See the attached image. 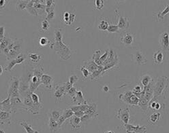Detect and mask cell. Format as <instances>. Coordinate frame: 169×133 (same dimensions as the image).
<instances>
[{
	"label": "cell",
	"instance_id": "cell-1",
	"mask_svg": "<svg viewBox=\"0 0 169 133\" xmlns=\"http://www.w3.org/2000/svg\"><path fill=\"white\" fill-rule=\"evenodd\" d=\"M54 42L50 45V48L55 50L60 58L63 60H68L72 55V50L63 42L62 29L60 28L55 29L54 32Z\"/></svg>",
	"mask_w": 169,
	"mask_h": 133
},
{
	"label": "cell",
	"instance_id": "cell-2",
	"mask_svg": "<svg viewBox=\"0 0 169 133\" xmlns=\"http://www.w3.org/2000/svg\"><path fill=\"white\" fill-rule=\"evenodd\" d=\"M23 39L19 38H13L10 44L2 52L6 56L7 60L16 59L19 55L22 48Z\"/></svg>",
	"mask_w": 169,
	"mask_h": 133
},
{
	"label": "cell",
	"instance_id": "cell-3",
	"mask_svg": "<svg viewBox=\"0 0 169 133\" xmlns=\"http://www.w3.org/2000/svg\"><path fill=\"white\" fill-rule=\"evenodd\" d=\"M169 80L167 76H160L157 78L154 84V92L153 99L157 100L162 99L165 92L168 88Z\"/></svg>",
	"mask_w": 169,
	"mask_h": 133
},
{
	"label": "cell",
	"instance_id": "cell-4",
	"mask_svg": "<svg viewBox=\"0 0 169 133\" xmlns=\"http://www.w3.org/2000/svg\"><path fill=\"white\" fill-rule=\"evenodd\" d=\"M119 63H120V60L116 52L113 50H109V56L106 60L102 63V67H104V71H107L116 68L118 66Z\"/></svg>",
	"mask_w": 169,
	"mask_h": 133
},
{
	"label": "cell",
	"instance_id": "cell-5",
	"mask_svg": "<svg viewBox=\"0 0 169 133\" xmlns=\"http://www.w3.org/2000/svg\"><path fill=\"white\" fill-rule=\"evenodd\" d=\"M20 80L15 76L10 78L9 81V87L8 91V96L11 98L20 97Z\"/></svg>",
	"mask_w": 169,
	"mask_h": 133
},
{
	"label": "cell",
	"instance_id": "cell-6",
	"mask_svg": "<svg viewBox=\"0 0 169 133\" xmlns=\"http://www.w3.org/2000/svg\"><path fill=\"white\" fill-rule=\"evenodd\" d=\"M120 100L124 103H127L128 105L132 106H137L138 105L139 99L136 95L132 93V91H128L123 95H120L119 96Z\"/></svg>",
	"mask_w": 169,
	"mask_h": 133
},
{
	"label": "cell",
	"instance_id": "cell-7",
	"mask_svg": "<svg viewBox=\"0 0 169 133\" xmlns=\"http://www.w3.org/2000/svg\"><path fill=\"white\" fill-rule=\"evenodd\" d=\"M134 35L132 33H130V32H125L120 39L121 44L126 48H132L133 45L134 44Z\"/></svg>",
	"mask_w": 169,
	"mask_h": 133
},
{
	"label": "cell",
	"instance_id": "cell-8",
	"mask_svg": "<svg viewBox=\"0 0 169 133\" xmlns=\"http://www.w3.org/2000/svg\"><path fill=\"white\" fill-rule=\"evenodd\" d=\"M115 117L124 124H128L130 119V110L129 108L120 109L117 111Z\"/></svg>",
	"mask_w": 169,
	"mask_h": 133
},
{
	"label": "cell",
	"instance_id": "cell-9",
	"mask_svg": "<svg viewBox=\"0 0 169 133\" xmlns=\"http://www.w3.org/2000/svg\"><path fill=\"white\" fill-rule=\"evenodd\" d=\"M123 128L127 133H147V128L146 126H133L132 124H124Z\"/></svg>",
	"mask_w": 169,
	"mask_h": 133
},
{
	"label": "cell",
	"instance_id": "cell-10",
	"mask_svg": "<svg viewBox=\"0 0 169 133\" xmlns=\"http://www.w3.org/2000/svg\"><path fill=\"white\" fill-rule=\"evenodd\" d=\"M159 44L162 50L169 51V33L167 31L160 34Z\"/></svg>",
	"mask_w": 169,
	"mask_h": 133
},
{
	"label": "cell",
	"instance_id": "cell-11",
	"mask_svg": "<svg viewBox=\"0 0 169 133\" xmlns=\"http://www.w3.org/2000/svg\"><path fill=\"white\" fill-rule=\"evenodd\" d=\"M26 59H27V56L26 55H24V54H22V53L19 54L16 59H14L10 61V63L8 64V65L5 68V70L8 71H11L16 64L23 63L24 61L26 60Z\"/></svg>",
	"mask_w": 169,
	"mask_h": 133
},
{
	"label": "cell",
	"instance_id": "cell-12",
	"mask_svg": "<svg viewBox=\"0 0 169 133\" xmlns=\"http://www.w3.org/2000/svg\"><path fill=\"white\" fill-rule=\"evenodd\" d=\"M132 60L134 62L138 64V65H143V64H145L147 63V59L145 57V56L143 55V53L139 50L135 52L133 55Z\"/></svg>",
	"mask_w": 169,
	"mask_h": 133
},
{
	"label": "cell",
	"instance_id": "cell-13",
	"mask_svg": "<svg viewBox=\"0 0 169 133\" xmlns=\"http://www.w3.org/2000/svg\"><path fill=\"white\" fill-rule=\"evenodd\" d=\"M64 95H66L65 84H63L61 85H57L55 87V92H54V96H55L56 102H59Z\"/></svg>",
	"mask_w": 169,
	"mask_h": 133
},
{
	"label": "cell",
	"instance_id": "cell-14",
	"mask_svg": "<svg viewBox=\"0 0 169 133\" xmlns=\"http://www.w3.org/2000/svg\"><path fill=\"white\" fill-rule=\"evenodd\" d=\"M154 84H155V82L153 80L151 82L149 85L147 86H145L143 88V92H144V96L147 100H148L150 102L151 100H152L153 98V92H154Z\"/></svg>",
	"mask_w": 169,
	"mask_h": 133
},
{
	"label": "cell",
	"instance_id": "cell-15",
	"mask_svg": "<svg viewBox=\"0 0 169 133\" xmlns=\"http://www.w3.org/2000/svg\"><path fill=\"white\" fill-rule=\"evenodd\" d=\"M41 84L49 91H51L54 88L53 77L48 74H44L41 78Z\"/></svg>",
	"mask_w": 169,
	"mask_h": 133
},
{
	"label": "cell",
	"instance_id": "cell-16",
	"mask_svg": "<svg viewBox=\"0 0 169 133\" xmlns=\"http://www.w3.org/2000/svg\"><path fill=\"white\" fill-rule=\"evenodd\" d=\"M116 14L118 17V23L117 26L120 29V30H125L130 27V21H129L127 17H124L121 16L120 14L118 13V10H116Z\"/></svg>",
	"mask_w": 169,
	"mask_h": 133
},
{
	"label": "cell",
	"instance_id": "cell-17",
	"mask_svg": "<svg viewBox=\"0 0 169 133\" xmlns=\"http://www.w3.org/2000/svg\"><path fill=\"white\" fill-rule=\"evenodd\" d=\"M85 114L89 115L92 118H97L98 117V107H97L96 103H91L89 104V107L87 110L85 111Z\"/></svg>",
	"mask_w": 169,
	"mask_h": 133
},
{
	"label": "cell",
	"instance_id": "cell-18",
	"mask_svg": "<svg viewBox=\"0 0 169 133\" xmlns=\"http://www.w3.org/2000/svg\"><path fill=\"white\" fill-rule=\"evenodd\" d=\"M0 110L8 111V112L12 113L11 97L8 96L7 99L1 100V109Z\"/></svg>",
	"mask_w": 169,
	"mask_h": 133
},
{
	"label": "cell",
	"instance_id": "cell-19",
	"mask_svg": "<svg viewBox=\"0 0 169 133\" xmlns=\"http://www.w3.org/2000/svg\"><path fill=\"white\" fill-rule=\"evenodd\" d=\"M72 100H73V103H76L77 105H83V104H87V101L84 98L83 94L81 91H77L76 95L74 96L72 98Z\"/></svg>",
	"mask_w": 169,
	"mask_h": 133
},
{
	"label": "cell",
	"instance_id": "cell-20",
	"mask_svg": "<svg viewBox=\"0 0 169 133\" xmlns=\"http://www.w3.org/2000/svg\"><path fill=\"white\" fill-rule=\"evenodd\" d=\"M82 66L85 67L86 69H87L90 73H92V72H93V71L98 70V69H100V67L94 62V60H92V59L85 61L83 65Z\"/></svg>",
	"mask_w": 169,
	"mask_h": 133
},
{
	"label": "cell",
	"instance_id": "cell-21",
	"mask_svg": "<svg viewBox=\"0 0 169 133\" xmlns=\"http://www.w3.org/2000/svg\"><path fill=\"white\" fill-rule=\"evenodd\" d=\"M70 124L73 130H78L82 127V122L81 117L73 116L70 119Z\"/></svg>",
	"mask_w": 169,
	"mask_h": 133
},
{
	"label": "cell",
	"instance_id": "cell-22",
	"mask_svg": "<svg viewBox=\"0 0 169 133\" xmlns=\"http://www.w3.org/2000/svg\"><path fill=\"white\" fill-rule=\"evenodd\" d=\"M106 72V71H104L103 67H100V69L96 70L93 72L91 73L90 76H89V79L91 80H99L100 78L103 77L104 74Z\"/></svg>",
	"mask_w": 169,
	"mask_h": 133
},
{
	"label": "cell",
	"instance_id": "cell-23",
	"mask_svg": "<svg viewBox=\"0 0 169 133\" xmlns=\"http://www.w3.org/2000/svg\"><path fill=\"white\" fill-rule=\"evenodd\" d=\"M10 116H11V113L8 112V111L0 110V122H1V124L2 125L6 123L10 124V123H11Z\"/></svg>",
	"mask_w": 169,
	"mask_h": 133
},
{
	"label": "cell",
	"instance_id": "cell-24",
	"mask_svg": "<svg viewBox=\"0 0 169 133\" xmlns=\"http://www.w3.org/2000/svg\"><path fill=\"white\" fill-rule=\"evenodd\" d=\"M19 125H21V126L23 128V129L26 131V133H39L40 132L38 131H35L34 129L32 128V127L31 126L30 124H28V122L26 120H21L19 121Z\"/></svg>",
	"mask_w": 169,
	"mask_h": 133
},
{
	"label": "cell",
	"instance_id": "cell-25",
	"mask_svg": "<svg viewBox=\"0 0 169 133\" xmlns=\"http://www.w3.org/2000/svg\"><path fill=\"white\" fill-rule=\"evenodd\" d=\"M164 55L162 50H157L153 55V62L155 64H160L163 63Z\"/></svg>",
	"mask_w": 169,
	"mask_h": 133
},
{
	"label": "cell",
	"instance_id": "cell-26",
	"mask_svg": "<svg viewBox=\"0 0 169 133\" xmlns=\"http://www.w3.org/2000/svg\"><path fill=\"white\" fill-rule=\"evenodd\" d=\"M28 58L31 61V63H33L34 64H35V65H37V64H38L40 61V60L42 59V56L38 55V54L37 53L31 52V53H29Z\"/></svg>",
	"mask_w": 169,
	"mask_h": 133
},
{
	"label": "cell",
	"instance_id": "cell-27",
	"mask_svg": "<svg viewBox=\"0 0 169 133\" xmlns=\"http://www.w3.org/2000/svg\"><path fill=\"white\" fill-rule=\"evenodd\" d=\"M26 10L32 16H38L39 15V13L37 11V10L35 9L34 6V0H30V1H29Z\"/></svg>",
	"mask_w": 169,
	"mask_h": 133
},
{
	"label": "cell",
	"instance_id": "cell-28",
	"mask_svg": "<svg viewBox=\"0 0 169 133\" xmlns=\"http://www.w3.org/2000/svg\"><path fill=\"white\" fill-rule=\"evenodd\" d=\"M42 2H45L38 1V0H34V8L37 10V11L38 12L39 14L40 13V12H45L46 5L42 3Z\"/></svg>",
	"mask_w": 169,
	"mask_h": 133
},
{
	"label": "cell",
	"instance_id": "cell-29",
	"mask_svg": "<svg viewBox=\"0 0 169 133\" xmlns=\"http://www.w3.org/2000/svg\"><path fill=\"white\" fill-rule=\"evenodd\" d=\"M49 130L51 132H56L58 129H59L58 123H57V121L54 120L51 116L49 117Z\"/></svg>",
	"mask_w": 169,
	"mask_h": 133
},
{
	"label": "cell",
	"instance_id": "cell-30",
	"mask_svg": "<svg viewBox=\"0 0 169 133\" xmlns=\"http://www.w3.org/2000/svg\"><path fill=\"white\" fill-rule=\"evenodd\" d=\"M45 5H46V9L45 12L46 14H49V12L55 11V2L53 0H46L45 1Z\"/></svg>",
	"mask_w": 169,
	"mask_h": 133
},
{
	"label": "cell",
	"instance_id": "cell-31",
	"mask_svg": "<svg viewBox=\"0 0 169 133\" xmlns=\"http://www.w3.org/2000/svg\"><path fill=\"white\" fill-rule=\"evenodd\" d=\"M29 3V0H19L16 2V10L21 11L27 9V6Z\"/></svg>",
	"mask_w": 169,
	"mask_h": 133
},
{
	"label": "cell",
	"instance_id": "cell-32",
	"mask_svg": "<svg viewBox=\"0 0 169 133\" xmlns=\"http://www.w3.org/2000/svg\"><path fill=\"white\" fill-rule=\"evenodd\" d=\"M161 117V113L158 111H156V112L153 113L149 117V121L152 124H156L157 122L160 120Z\"/></svg>",
	"mask_w": 169,
	"mask_h": 133
},
{
	"label": "cell",
	"instance_id": "cell-33",
	"mask_svg": "<svg viewBox=\"0 0 169 133\" xmlns=\"http://www.w3.org/2000/svg\"><path fill=\"white\" fill-rule=\"evenodd\" d=\"M12 39L13 38H3L2 41H0L1 42V44H0V50H1L2 52L10 44V43L12 42Z\"/></svg>",
	"mask_w": 169,
	"mask_h": 133
},
{
	"label": "cell",
	"instance_id": "cell-34",
	"mask_svg": "<svg viewBox=\"0 0 169 133\" xmlns=\"http://www.w3.org/2000/svg\"><path fill=\"white\" fill-rule=\"evenodd\" d=\"M63 111V110H62V109H53L51 111L50 116H51L52 118H53L54 120H55L56 121H58L60 117L62 116Z\"/></svg>",
	"mask_w": 169,
	"mask_h": 133
},
{
	"label": "cell",
	"instance_id": "cell-35",
	"mask_svg": "<svg viewBox=\"0 0 169 133\" xmlns=\"http://www.w3.org/2000/svg\"><path fill=\"white\" fill-rule=\"evenodd\" d=\"M152 81H153L152 78L148 74L143 75V76L141 78V82L144 87H145V86H147L148 85H149V84Z\"/></svg>",
	"mask_w": 169,
	"mask_h": 133
},
{
	"label": "cell",
	"instance_id": "cell-36",
	"mask_svg": "<svg viewBox=\"0 0 169 133\" xmlns=\"http://www.w3.org/2000/svg\"><path fill=\"white\" fill-rule=\"evenodd\" d=\"M100 50H96V51L94 52V53H93V56H92V60H94V62L98 64V66L100 67H102V63L100 62Z\"/></svg>",
	"mask_w": 169,
	"mask_h": 133
},
{
	"label": "cell",
	"instance_id": "cell-37",
	"mask_svg": "<svg viewBox=\"0 0 169 133\" xmlns=\"http://www.w3.org/2000/svg\"><path fill=\"white\" fill-rule=\"evenodd\" d=\"M50 28V24L47 20H43L40 24V31L48 32Z\"/></svg>",
	"mask_w": 169,
	"mask_h": 133
},
{
	"label": "cell",
	"instance_id": "cell-38",
	"mask_svg": "<svg viewBox=\"0 0 169 133\" xmlns=\"http://www.w3.org/2000/svg\"><path fill=\"white\" fill-rule=\"evenodd\" d=\"M168 13H169V5L166 6V8L164 9L163 11L157 13V18L158 22H160L162 20H163L164 16H166L167 14Z\"/></svg>",
	"mask_w": 169,
	"mask_h": 133
},
{
	"label": "cell",
	"instance_id": "cell-39",
	"mask_svg": "<svg viewBox=\"0 0 169 133\" xmlns=\"http://www.w3.org/2000/svg\"><path fill=\"white\" fill-rule=\"evenodd\" d=\"M39 44H40V45L41 47L45 48V47H46V46H48L49 44L51 45V42L47 38L42 37L40 39Z\"/></svg>",
	"mask_w": 169,
	"mask_h": 133
},
{
	"label": "cell",
	"instance_id": "cell-40",
	"mask_svg": "<svg viewBox=\"0 0 169 133\" xmlns=\"http://www.w3.org/2000/svg\"><path fill=\"white\" fill-rule=\"evenodd\" d=\"M109 26V23L106 20H101L98 24V29L101 31H107Z\"/></svg>",
	"mask_w": 169,
	"mask_h": 133
},
{
	"label": "cell",
	"instance_id": "cell-41",
	"mask_svg": "<svg viewBox=\"0 0 169 133\" xmlns=\"http://www.w3.org/2000/svg\"><path fill=\"white\" fill-rule=\"evenodd\" d=\"M62 116L65 117V119H68V118H70L73 117V116H74V111L72 110L71 109H66L65 110H63Z\"/></svg>",
	"mask_w": 169,
	"mask_h": 133
},
{
	"label": "cell",
	"instance_id": "cell-42",
	"mask_svg": "<svg viewBox=\"0 0 169 133\" xmlns=\"http://www.w3.org/2000/svg\"><path fill=\"white\" fill-rule=\"evenodd\" d=\"M120 29L119 28L117 25L115 24H109L107 31L109 33H120Z\"/></svg>",
	"mask_w": 169,
	"mask_h": 133
},
{
	"label": "cell",
	"instance_id": "cell-43",
	"mask_svg": "<svg viewBox=\"0 0 169 133\" xmlns=\"http://www.w3.org/2000/svg\"><path fill=\"white\" fill-rule=\"evenodd\" d=\"M80 70L81 71L82 74V77H83L84 80H86V79H89V76H90L91 73L89 72V71L86 69V68L83 66H82L80 67Z\"/></svg>",
	"mask_w": 169,
	"mask_h": 133
},
{
	"label": "cell",
	"instance_id": "cell-44",
	"mask_svg": "<svg viewBox=\"0 0 169 133\" xmlns=\"http://www.w3.org/2000/svg\"><path fill=\"white\" fill-rule=\"evenodd\" d=\"M94 3V8L96 10H102L104 6V1L103 0H96Z\"/></svg>",
	"mask_w": 169,
	"mask_h": 133
},
{
	"label": "cell",
	"instance_id": "cell-45",
	"mask_svg": "<svg viewBox=\"0 0 169 133\" xmlns=\"http://www.w3.org/2000/svg\"><path fill=\"white\" fill-rule=\"evenodd\" d=\"M78 80H79L78 76H77V75H71V76H70L68 81H69V82L72 85L74 86L78 81Z\"/></svg>",
	"mask_w": 169,
	"mask_h": 133
},
{
	"label": "cell",
	"instance_id": "cell-46",
	"mask_svg": "<svg viewBox=\"0 0 169 133\" xmlns=\"http://www.w3.org/2000/svg\"><path fill=\"white\" fill-rule=\"evenodd\" d=\"M81 122H82V124H87L88 122L90 121L92 118L89 116V115L87 114H85L83 116H82L81 117Z\"/></svg>",
	"mask_w": 169,
	"mask_h": 133
},
{
	"label": "cell",
	"instance_id": "cell-47",
	"mask_svg": "<svg viewBox=\"0 0 169 133\" xmlns=\"http://www.w3.org/2000/svg\"><path fill=\"white\" fill-rule=\"evenodd\" d=\"M77 92V88L75 87V86H73V87H72L70 90H69V91L67 93V95H70L71 96V98H73V96H75V95H76V93Z\"/></svg>",
	"mask_w": 169,
	"mask_h": 133
},
{
	"label": "cell",
	"instance_id": "cell-48",
	"mask_svg": "<svg viewBox=\"0 0 169 133\" xmlns=\"http://www.w3.org/2000/svg\"><path fill=\"white\" fill-rule=\"evenodd\" d=\"M109 50H106L105 52H104V54L103 55L100 56V62L102 63V64L106 60V59L108 58V56H109Z\"/></svg>",
	"mask_w": 169,
	"mask_h": 133
},
{
	"label": "cell",
	"instance_id": "cell-49",
	"mask_svg": "<svg viewBox=\"0 0 169 133\" xmlns=\"http://www.w3.org/2000/svg\"><path fill=\"white\" fill-rule=\"evenodd\" d=\"M55 16V11H53V12H49V14H46V16L45 19L47 20L48 21L51 20L53 19H54Z\"/></svg>",
	"mask_w": 169,
	"mask_h": 133
},
{
	"label": "cell",
	"instance_id": "cell-50",
	"mask_svg": "<svg viewBox=\"0 0 169 133\" xmlns=\"http://www.w3.org/2000/svg\"><path fill=\"white\" fill-rule=\"evenodd\" d=\"M5 28L3 26H1L0 27V41H2L3 38H5Z\"/></svg>",
	"mask_w": 169,
	"mask_h": 133
},
{
	"label": "cell",
	"instance_id": "cell-51",
	"mask_svg": "<svg viewBox=\"0 0 169 133\" xmlns=\"http://www.w3.org/2000/svg\"><path fill=\"white\" fill-rule=\"evenodd\" d=\"M75 18H76V14H75L74 13H70L69 24H68V25H70L72 23L74 22Z\"/></svg>",
	"mask_w": 169,
	"mask_h": 133
},
{
	"label": "cell",
	"instance_id": "cell-52",
	"mask_svg": "<svg viewBox=\"0 0 169 133\" xmlns=\"http://www.w3.org/2000/svg\"><path fill=\"white\" fill-rule=\"evenodd\" d=\"M8 3H9V1H7V0H0V8H4Z\"/></svg>",
	"mask_w": 169,
	"mask_h": 133
},
{
	"label": "cell",
	"instance_id": "cell-53",
	"mask_svg": "<svg viewBox=\"0 0 169 133\" xmlns=\"http://www.w3.org/2000/svg\"><path fill=\"white\" fill-rule=\"evenodd\" d=\"M162 107V106L161 103H160V102L157 101V103H156V107H155V109H154V110L156 111H159V110H160V109H161Z\"/></svg>",
	"mask_w": 169,
	"mask_h": 133
},
{
	"label": "cell",
	"instance_id": "cell-54",
	"mask_svg": "<svg viewBox=\"0 0 169 133\" xmlns=\"http://www.w3.org/2000/svg\"><path fill=\"white\" fill-rule=\"evenodd\" d=\"M103 91L104 92H108L109 91V86H104V87H103Z\"/></svg>",
	"mask_w": 169,
	"mask_h": 133
},
{
	"label": "cell",
	"instance_id": "cell-55",
	"mask_svg": "<svg viewBox=\"0 0 169 133\" xmlns=\"http://www.w3.org/2000/svg\"><path fill=\"white\" fill-rule=\"evenodd\" d=\"M0 69H1V73H0V75H2L3 72V67L2 65L0 66Z\"/></svg>",
	"mask_w": 169,
	"mask_h": 133
},
{
	"label": "cell",
	"instance_id": "cell-56",
	"mask_svg": "<svg viewBox=\"0 0 169 133\" xmlns=\"http://www.w3.org/2000/svg\"><path fill=\"white\" fill-rule=\"evenodd\" d=\"M104 133H115V132L112 131H106Z\"/></svg>",
	"mask_w": 169,
	"mask_h": 133
},
{
	"label": "cell",
	"instance_id": "cell-57",
	"mask_svg": "<svg viewBox=\"0 0 169 133\" xmlns=\"http://www.w3.org/2000/svg\"><path fill=\"white\" fill-rule=\"evenodd\" d=\"M0 133H6V132H5V131H4L2 130V129L1 131H0Z\"/></svg>",
	"mask_w": 169,
	"mask_h": 133
}]
</instances>
